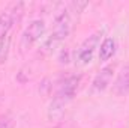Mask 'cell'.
<instances>
[{
	"label": "cell",
	"instance_id": "1",
	"mask_svg": "<svg viewBox=\"0 0 129 128\" xmlns=\"http://www.w3.org/2000/svg\"><path fill=\"white\" fill-rule=\"evenodd\" d=\"M78 84H80V77H77V75H72L68 80H64L62 88L59 89V92L56 94V96L53 98V101L50 104L48 116L51 119H57L63 115L64 107L72 101V98L78 89Z\"/></svg>",
	"mask_w": 129,
	"mask_h": 128
},
{
	"label": "cell",
	"instance_id": "2",
	"mask_svg": "<svg viewBox=\"0 0 129 128\" xmlns=\"http://www.w3.org/2000/svg\"><path fill=\"white\" fill-rule=\"evenodd\" d=\"M71 17L68 14V11H63L57 18H56V24H54V29L51 32V36L48 38V42L47 45L50 48L56 47L57 44H60L62 41H64L68 38V35L71 32Z\"/></svg>",
	"mask_w": 129,
	"mask_h": 128
},
{
	"label": "cell",
	"instance_id": "9",
	"mask_svg": "<svg viewBox=\"0 0 129 128\" xmlns=\"http://www.w3.org/2000/svg\"><path fill=\"white\" fill-rule=\"evenodd\" d=\"M0 128H5V125H0Z\"/></svg>",
	"mask_w": 129,
	"mask_h": 128
},
{
	"label": "cell",
	"instance_id": "7",
	"mask_svg": "<svg viewBox=\"0 0 129 128\" xmlns=\"http://www.w3.org/2000/svg\"><path fill=\"white\" fill-rule=\"evenodd\" d=\"M116 48H117L116 39L111 38V36H107V38L101 42V45H99V60H101V62L110 60V59L114 56Z\"/></svg>",
	"mask_w": 129,
	"mask_h": 128
},
{
	"label": "cell",
	"instance_id": "6",
	"mask_svg": "<svg viewBox=\"0 0 129 128\" xmlns=\"http://www.w3.org/2000/svg\"><path fill=\"white\" fill-rule=\"evenodd\" d=\"M113 92L116 95L129 94V65H125L120 69V72L117 74V78L113 84Z\"/></svg>",
	"mask_w": 129,
	"mask_h": 128
},
{
	"label": "cell",
	"instance_id": "5",
	"mask_svg": "<svg viewBox=\"0 0 129 128\" xmlns=\"http://www.w3.org/2000/svg\"><path fill=\"white\" fill-rule=\"evenodd\" d=\"M113 74H114V65H108V66H104L92 81V89L95 92H102L108 88V84L111 83L113 80Z\"/></svg>",
	"mask_w": 129,
	"mask_h": 128
},
{
	"label": "cell",
	"instance_id": "3",
	"mask_svg": "<svg viewBox=\"0 0 129 128\" xmlns=\"http://www.w3.org/2000/svg\"><path fill=\"white\" fill-rule=\"evenodd\" d=\"M45 33V23L42 20H33L32 23L26 27V30L23 32L21 36V47L24 50L30 48L33 44L41 39V36Z\"/></svg>",
	"mask_w": 129,
	"mask_h": 128
},
{
	"label": "cell",
	"instance_id": "8",
	"mask_svg": "<svg viewBox=\"0 0 129 128\" xmlns=\"http://www.w3.org/2000/svg\"><path fill=\"white\" fill-rule=\"evenodd\" d=\"M12 21H14V14L11 11H6L0 15V39L8 36L9 29L12 27Z\"/></svg>",
	"mask_w": 129,
	"mask_h": 128
},
{
	"label": "cell",
	"instance_id": "4",
	"mask_svg": "<svg viewBox=\"0 0 129 128\" xmlns=\"http://www.w3.org/2000/svg\"><path fill=\"white\" fill-rule=\"evenodd\" d=\"M99 36H101V32L93 33L80 47V50H78V60H81V63H89L92 60V56L95 53V48H96L98 44H99Z\"/></svg>",
	"mask_w": 129,
	"mask_h": 128
}]
</instances>
